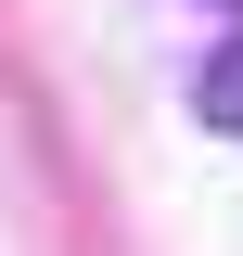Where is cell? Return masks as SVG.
<instances>
[{
    "label": "cell",
    "mask_w": 243,
    "mask_h": 256,
    "mask_svg": "<svg viewBox=\"0 0 243 256\" xmlns=\"http://www.w3.org/2000/svg\"><path fill=\"white\" fill-rule=\"evenodd\" d=\"M192 116H205L218 141H243V38H218V52H205V77H192Z\"/></svg>",
    "instance_id": "cell-1"
}]
</instances>
